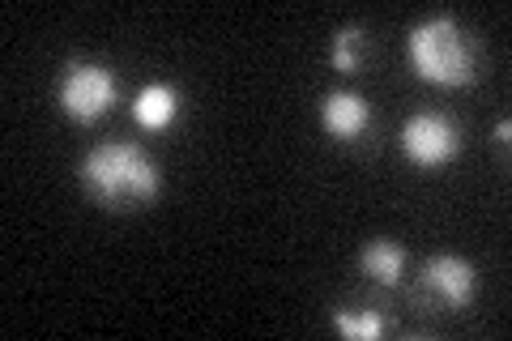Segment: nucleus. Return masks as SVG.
<instances>
[{
    "label": "nucleus",
    "mask_w": 512,
    "mask_h": 341,
    "mask_svg": "<svg viewBox=\"0 0 512 341\" xmlns=\"http://www.w3.org/2000/svg\"><path fill=\"white\" fill-rule=\"evenodd\" d=\"M82 184L99 205L133 209L158 192V167L137 145L111 141V145L90 150V158L82 162Z\"/></svg>",
    "instance_id": "1"
},
{
    "label": "nucleus",
    "mask_w": 512,
    "mask_h": 341,
    "mask_svg": "<svg viewBox=\"0 0 512 341\" xmlns=\"http://www.w3.org/2000/svg\"><path fill=\"white\" fill-rule=\"evenodd\" d=\"M410 64L431 86H466L474 81V39L453 18H431L414 26Z\"/></svg>",
    "instance_id": "2"
},
{
    "label": "nucleus",
    "mask_w": 512,
    "mask_h": 341,
    "mask_svg": "<svg viewBox=\"0 0 512 341\" xmlns=\"http://www.w3.org/2000/svg\"><path fill=\"white\" fill-rule=\"evenodd\" d=\"M60 107L69 111L73 120H99L103 111H111L116 103V77H111L103 64H69L60 77Z\"/></svg>",
    "instance_id": "3"
},
{
    "label": "nucleus",
    "mask_w": 512,
    "mask_h": 341,
    "mask_svg": "<svg viewBox=\"0 0 512 341\" xmlns=\"http://www.w3.org/2000/svg\"><path fill=\"white\" fill-rule=\"evenodd\" d=\"M402 150L410 162H419V167H444V162L457 154V133L444 116L423 111V116H414L402 128Z\"/></svg>",
    "instance_id": "4"
},
{
    "label": "nucleus",
    "mask_w": 512,
    "mask_h": 341,
    "mask_svg": "<svg viewBox=\"0 0 512 341\" xmlns=\"http://www.w3.org/2000/svg\"><path fill=\"white\" fill-rule=\"evenodd\" d=\"M423 290L444 307H470L474 299V269L461 256H436L423 269Z\"/></svg>",
    "instance_id": "5"
},
{
    "label": "nucleus",
    "mask_w": 512,
    "mask_h": 341,
    "mask_svg": "<svg viewBox=\"0 0 512 341\" xmlns=\"http://www.w3.org/2000/svg\"><path fill=\"white\" fill-rule=\"evenodd\" d=\"M320 120H325V128L338 141H350V137H359L367 120H372V111H367V99H359V94H350V90H333L325 94V107H320Z\"/></svg>",
    "instance_id": "6"
},
{
    "label": "nucleus",
    "mask_w": 512,
    "mask_h": 341,
    "mask_svg": "<svg viewBox=\"0 0 512 341\" xmlns=\"http://www.w3.org/2000/svg\"><path fill=\"white\" fill-rule=\"evenodd\" d=\"M175 111H180V94H175L167 81H150V86H141V94L133 99V120L141 128H150V133L167 128L175 120Z\"/></svg>",
    "instance_id": "7"
},
{
    "label": "nucleus",
    "mask_w": 512,
    "mask_h": 341,
    "mask_svg": "<svg viewBox=\"0 0 512 341\" xmlns=\"http://www.w3.org/2000/svg\"><path fill=\"white\" fill-rule=\"evenodd\" d=\"M359 265L376 286H397V278H402V269H406V252L397 248V243H389V239H376V243H367L363 248Z\"/></svg>",
    "instance_id": "8"
},
{
    "label": "nucleus",
    "mask_w": 512,
    "mask_h": 341,
    "mask_svg": "<svg viewBox=\"0 0 512 341\" xmlns=\"http://www.w3.org/2000/svg\"><path fill=\"white\" fill-rule=\"evenodd\" d=\"M333 324H338L342 337H355V341H376L384 333V320L376 312H333Z\"/></svg>",
    "instance_id": "9"
},
{
    "label": "nucleus",
    "mask_w": 512,
    "mask_h": 341,
    "mask_svg": "<svg viewBox=\"0 0 512 341\" xmlns=\"http://www.w3.org/2000/svg\"><path fill=\"white\" fill-rule=\"evenodd\" d=\"M359 52H363V30H355V26L338 30V39H333V69L355 73L359 69Z\"/></svg>",
    "instance_id": "10"
},
{
    "label": "nucleus",
    "mask_w": 512,
    "mask_h": 341,
    "mask_svg": "<svg viewBox=\"0 0 512 341\" xmlns=\"http://www.w3.org/2000/svg\"><path fill=\"white\" fill-rule=\"evenodd\" d=\"M508 133H512V124H508V120L495 124V141H500V145H508Z\"/></svg>",
    "instance_id": "11"
}]
</instances>
